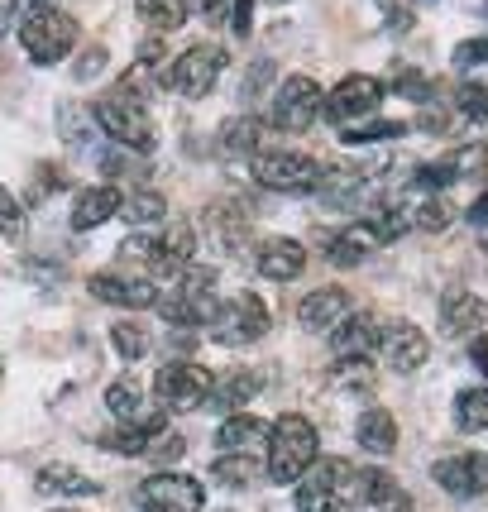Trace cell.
<instances>
[{"label": "cell", "instance_id": "cell-1", "mask_svg": "<svg viewBox=\"0 0 488 512\" xmlns=\"http://www.w3.org/2000/svg\"><path fill=\"white\" fill-rule=\"evenodd\" d=\"M316 426L297 412H283L278 422L268 426V479L273 484H297L311 465H316Z\"/></svg>", "mask_w": 488, "mask_h": 512}, {"label": "cell", "instance_id": "cell-2", "mask_svg": "<svg viewBox=\"0 0 488 512\" xmlns=\"http://www.w3.org/2000/svg\"><path fill=\"white\" fill-rule=\"evenodd\" d=\"M91 120L111 134L115 144H125V149H134V154H149V149L158 144V134H154V125H149L144 106H139V96H130L125 87L96 96V101H91Z\"/></svg>", "mask_w": 488, "mask_h": 512}, {"label": "cell", "instance_id": "cell-3", "mask_svg": "<svg viewBox=\"0 0 488 512\" xmlns=\"http://www.w3.org/2000/svg\"><path fill=\"white\" fill-rule=\"evenodd\" d=\"M20 44L39 67L63 63L67 53H72V44H77V20L63 15L58 5L29 10V15H20Z\"/></svg>", "mask_w": 488, "mask_h": 512}, {"label": "cell", "instance_id": "cell-4", "mask_svg": "<svg viewBox=\"0 0 488 512\" xmlns=\"http://www.w3.org/2000/svg\"><path fill=\"white\" fill-rule=\"evenodd\" d=\"M249 173H254V182L268 187V192L297 197V192H316L321 163L307 154H292V149H264V154H249Z\"/></svg>", "mask_w": 488, "mask_h": 512}, {"label": "cell", "instance_id": "cell-5", "mask_svg": "<svg viewBox=\"0 0 488 512\" xmlns=\"http://www.w3.org/2000/svg\"><path fill=\"white\" fill-rule=\"evenodd\" d=\"M221 67H225V48H216V44H192L187 53H178V63L168 67V87L173 91H182L187 101H201L206 91L221 82Z\"/></svg>", "mask_w": 488, "mask_h": 512}, {"label": "cell", "instance_id": "cell-6", "mask_svg": "<svg viewBox=\"0 0 488 512\" xmlns=\"http://www.w3.org/2000/svg\"><path fill=\"white\" fill-rule=\"evenodd\" d=\"M211 383L216 374L206 369V364H192V359H173V364H163L154 379V393L163 407H201V402L211 398Z\"/></svg>", "mask_w": 488, "mask_h": 512}, {"label": "cell", "instance_id": "cell-7", "mask_svg": "<svg viewBox=\"0 0 488 512\" xmlns=\"http://www.w3.org/2000/svg\"><path fill=\"white\" fill-rule=\"evenodd\" d=\"M268 307L254 297V292H240L235 302H221L216 316H211V335L225 340V345H249V340H259L268 335Z\"/></svg>", "mask_w": 488, "mask_h": 512}, {"label": "cell", "instance_id": "cell-8", "mask_svg": "<svg viewBox=\"0 0 488 512\" xmlns=\"http://www.w3.org/2000/svg\"><path fill=\"white\" fill-rule=\"evenodd\" d=\"M321 101H326V91L316 87L311 77H288L278 96H273V125L288 134H302L316 125V115H321Z\"/></svg>", "mask_w": 488, "mask_h": 512}, {"label": "cell", "instance_id": "cell-9", "mask_svg": "<svg viewBox=\"0 0 488 512\" xmlns=\"http://www.w3.org/2000/svg\"><path fill=\"white\" fill-rule=\"evenodd\" d=\"M139 503L149 512H201L206 508V493H201L197 479L163 469V474H149V479L139 484Z\"/></svg>", "mask_w": 488, "mask_h": 512}, {"label": "cell", "instance_id": "cell-10", "mask_svg": "<svg viewBox=\"0 0 488 512\" xmlns=\"http://www.w3.org/2000/svg\"><path fill=\"white\" fill-rule=\"evenodd\" d=\"M383 82L378 77H364V72H355V77H345L340 87L321 101V111L331 115V125H345V120H359V115H374L378 101H383Z\"/></svg>", "mask_w": 488, "mask_h": 512}, {"label": "cell", "instance_id": "cell-11", "mask_svg": "<svg viewBox=\"0 0 488 512\" xmlns=\"http://www.w3.org/2000/svg\"><path fill=\"white\" fill-rule=\"evenodd\" d=\"M431 479H436L450 498H479V493H488V455L484 450H469V455L436 460V465H431Z\"/></svg>", "mask_w": 488, "mask_h": 512}, {"label": "cell", "instance_id": "cell-12", "mask_svg": "<svg viewBox=\"0 0 488 512\" xmlns=\"http://www.w3.org/2000/svg\"><path fill=\"white\" fill-rule=\"evenodd\" d=\"M91 297L96 302H111V307H130V312H139V307H154L158 302V288L144 278V273H120V268H111V273H91Z\"/></svg>", "mask_w": 488, "mask_h": 512}, {"label": "cell", "instance_id": "cell-13", "mask_svg": "<svg viewBox=\"0 0 488 512\" xmlns=\"http://www.w3.org/2000/svg\"><path fill=\"white\" fill-rule=\"evenodd\" d=\"M106 407H111V417H120L130 431H144V436H163V431H168V412L139 398L134 383H111V388H106Z\"/></svg>", "mask_w": 488, "mask_h": 512}, {"label": "cell", "instance_id": "cell-14", "mask_svg": "<svg viewBox=\"0 0 488 512\" xmlns=\"http://www.w3.org/2000/svg\"><path fill=\"white\" fill-rule=\"evenodd\" d=\"M378 350H383V359H388L398 374H412V369H422V364H426V355H431V340H426L417 326L398 321V326L378 331Z\"/></svg>", "mask_w": 488, "mask_h": 512}, {"label": "cell", "instance_id": "cell-15", "mask_svg": "<svg viewBox=\"0 0 488 512\" xmlns=\"http://www.w3.org/2000/svg\"><path fill=\"white\" fill-rule=\"evenodd\" d=\"M441 326H445V335H465V340H474V335L488 326L484 297H474L469 288H450L441 297Z\"/></svg>", "mask_w": 488, "mask_h": 512}, {"label": "cell", "instance_id": "cell-16", "mask_svg": "<svg viewBox=\"0 0 488 512\" xmlns=\"http://www.w3.org/2000/svg\"><path fill=\"white\" fill-rule=\"evenodd\" d=\"M345 316H350L345 288H316L297 302V321H302L307 331H331L335 321H345Z\"/></svg>", "mask_w": 488, "mask_h": 512}, {"label": "cell", "instance_id": "cell-17", "mask_svg": "<svg viewBox=\"0 0 488 512\" xmlns=\"http://www.w3.org/2000/svg\"><path fill=\"white\" fill-rule=\"evenodd\" d=\"M254 264H259V273H264L268 283H292L307 268V249L297 245V240H264L259 254H254Z\"/></svg>", "mask_w": 488, "mask_h": 512}, {"label": "cell", "instance_id": "cell-18", "mask_svg": "<svg viewBox=\"0 0 488 512\" xmlns=\"http://www.w3.org/2000/svg\"><path fill=\"white\" fill-rule=\"evenodd\" d=\"M316 192H321L326 206L355 211V206H364V197H369V178H364V168H331V173H321Z\"/></svg>", "mask_w": 488, "mask_h": 512}, {"label": "cell", "instance_id": "cell-19", "mask_svg": "<svg viewBox=\"0 0 488 512\" xmlns=\"http://www.w3.org/2000/svg\"><path fill=\"white\" fill-rule=\"evenodd\" d=\"M120 201L125 197L115 192L111 182L77 192V201H72V230H96V225H106L111 216H120Z\"/></svg>", "mask_w": 488, "mask_h": 512}, {"label": "cell", "instance_id": "cell-20", "mask_svg": "<svg viewBox=\"0 0 488 512\" xmlns=\"http://www.w3.org/2000/svg\"><path fill=\"white\" fill-rule=\"evenodd\" d=\"M331 345H335V355H340V359H350V355H374V345H378V321H374V316H364V312H350L345 321H335V326H331Z\"/></svg>", "mask_w": 488, "mask_h": 512}, {"label": "cell", "instance_id": "cell-21", "mask_svg": "<svg viewBox=\"0 0 488 512\" xmlns=\"http://www.w3.org/2000/svg\"><path fill=\"white\" fill-rule=\"evenodd\" d=\"M359 498L374 503V512H412V498L388 469H359Z\"/></svg>", "mask_w": 488, "mask_h": 512}, {"label": "cell", "instance_id": "cell-22", "mask_svg": "<svg viewBox=\"0 0 488 512\" xmlns=\"http://www.w3.org/2000/svg\"><path fill=\"white\" fill-rule=\"evenodd\" d=\"M192 254H197V230L182 221L168 225L154 249V273H182V268L192 264Z\"/></svg>", "mask_w": 488, "mask_h": 512}, {"label": "cell", "instance_id": "cell-23", "mask_svg": "<svg viewBox=\"0 0 488 512\" xmlns=\"http://www.w3.org/2000/svg\"><path fill=\"white\" fill-rule=\"evenodd\" d=\"M302 484H316V489H326L350 503V498H359V469L350 465V460H321V455H316V465L302 474Z\"/></svg>", "mask_w": 488, "mask_h": 512}, {"label": "cell", "instance_id": "cell-24", "mask_svg": "<svg viewBox=\"0 0 488 512\" xmlns=\"http://www.w3.org/2000/svg\"><path fill=\"white\" fill-rule=\"evenodd\" d=\"M355 441L369 450V455H393V446H398V422H393V412L369 407L355 426Z\"/></svg>", "mask_w": 488, "mask_h": 512}, {"label": "cell", "instance_id": "cell-25", "mask_svg": "<svg viewBox=\"0 0 488 512\" xmlns=\"http://www.w3.org/2000/svg\"><path fill=\"white\" fill-rule=\"evenodd\" d=\"M259 388H264V379H259V374H249V369H240V374H230V379L211 383L206 407H216V412H230V417H235V407L249 402V398H259Z\"/></svg>", "mask_w": 488, "mask_h": 512}, {"label": "cell", "instance_id": "cell-26", "mask_svg": "<svg viewBox=\"0 0 488 512\" xmlns=\"http://www.w3.org/2000/svg\"><path fill=\"white\" fill-rule=\"evenodd\" d=\"M34 489L48 493V498H58V493H67V498H96V493H101V484H96V479H87V474H77V469L48 465V469H39Z\"/></svg>", "mask_w": 488, "mask_h": 512}, {"label": "cell", "instance_id": "cell-27", "mask_svg": "<svg viewBox=\"0 0 488 512\" xmlns=\"http://www.w3.org/2000/svg\"><path fill=\"white\" fill-rule=\"evenodd\" d=\"M254 441H268V426L259 422V417H225L221 431H216V446H221V455H240V450H249Z\"/></svg>", "mask_w": 488, "mask_h": 512}, {"label": "cell", "instance_id": "cell-28", "mask_svg": "<svg viewBox=\"0 0 488 512\" xmlns=\"http://www.w3.org/2000/svg\"><path fill=\"white\" fill-rule=\"evenodd\" d=\"M369 249H374V235H369V225H350V230H340L326 249V259L335 268H359L369 259Z\"/></svg>", "mask_w": 488, "mask_h": 512}, {"label": "cell", "instance_id": "cell-29", "mask_svg": "<svg viewBox=\"0 0 488 512\" xmlns=\"http://www.w3.org/2000/svg\"><path fill=\"white\" fill-rule=\"evenodd\" d=\"M259 139H264V120L259 115H235V120L221 125L225 154H259Z\"/></svg>", "mask_w": 488, "mask_h": 512}, {"label": "cell", "instance_id": "cell-30", "mask_svg": "<svg viewBox=\"0 0 488 512\" xmlns=\"http://www.w3.org/2000/svg\"><path fill=\"white\" fill-rule=\"evenodd\" d=\"M134 10H139V20L149 24L154 34H168V29L187 24V5L182 0H134Z\"/></svg>", "mask_w": 488, "mask_h": 512}, {"label": "cell", "instance_id": "cell-31", "mask_svg": "<svg viewBox=\"0 0 488 512\" xmlns=\"http://www.w3.org/2000/svg\"><path fill=\"white\" fill-rule=\"evenodd\" d=\"M335 388H345V393H374V364L369 355H350L335 364Z\"/></svg>", "mask_w": 488, "mask_h": 512}, {"label": "cell", "instance_id": "cell-32", "mask_svg": "<svg viewBox=\"0 0 488 512\" xmlns=\"http://www.w3.org/2000/svg\"><path fill=\"white\" fill-rule=\"evenodd\" d=\"M455 422L460 431H488V388H465L455 398Z\"/></svg>", "mask_w": 488, "mask_h": 512}, {"label": "cell", "instance_id": "cell-33", "mask_svg": "<svg viewBox=\"0 0 488 512\" xmlns=\"http://www.w3.org/2000/svg\"><path fill=\"white\" fill-rule=\"evenodd\" d=\"M211 474H216L221 484H230V489H249V484L259 479V465H254L249 455H216Z\"/></svg>", "mask_w": 488, "mask_h": 512}, {"label": "cell", "instance_id": "cell-34", "mask_svg": "<svg viewBox=\"0 0 488 512\" xmlns=\"http://www.w3.org/2000/svg\"><path fill=\"white\" fill-rule=\"evenodd\" d=\"M111 345L120 359H144L149 355V331L139 321H120V326H111Z\"/></svg>", "mask_w": 488, "mask_h": 512}, {"label": "cell", "instance_id": "cell-35", "mask_svg": "<svg viewBox=\"0 0 488 512\" xmlns=\"http://www.w3.org/2000/svg\"><path fill=\"white\" fill-rule=\"evenodd\" d=\"M163 211H168V206H163L158 192H134L130 201H120V216L134 221V225H158L163 221Z\"/></svg>", "mask_w": 488, "mask_h": 512}, {"label": "cell", "instance_id": "cell-36", "mask_svg": "<svg viewBox=\"0 0 488 512\" xmlns=\"http://www.w3.org/2000/svg\"><path fill=\"white\" fill-rule=\"evenodd\" d=\"M398 134H407V125H402V120H369V125L345 130L340 139H345V144H388V139H398Z\"/></svg>", "mask_w": 488, "mask_h": 512}, {"label": "cell", "instance_id": "cell-37", "mask_svg": "<svg viewBox=\"0 0 488 512\" xmlns=\"http://www.w3.org/2000/svg\"><path fill=\"white\" fill-rule=\"evenodd\" d=\"M455 106H460V115H465V120L488 125V87H484V82H465V87L455 91Z\"/></svg>", "mask_w": 488, "mask_h": 512}, {"label": "cell", "instance_id": "cell-38", "mask_svg": "<svg viewBox=\"0 0 488 512\" xmlns=\"http://www.w3.org/2000/svg\"><path fill=\"white\" fill-rule=\"evenodd\" d=\"M297 512H345V498L316 489V484H297Z\"/></svg>", "mask_w": 488, "mask_h": 512}, {"label": "cell", "instance_id": "cell-39", "mask_svg": "<svg viewBox=\"0 0 488 512\" xmlns=\"http://www.w3.org/2000/svg\"><path fill=\"white\" fill-rule=\"evenodd\" d=\"M211 225L225 245H240L244 240V216H235V206H211Z\"/></svg>", "mask_w": 488, "mask_h": 512}, {"label": "cell", "instance_id": "cell-40", "mask_svg": "<svg viewBox=\"0 0 488 512\" xmlns=\"http://www.w3.org/2000/svg\"><path fill=\"white\" fill-rule=\"evenodd\" d=\"M455 178H460V173H455V163L445 158V163H431V168H422V173H417V187H426V192H441V187H450Z\"/></svg>", "mask_w": 488, "mask_h": 512}, {"label": "cell", "instance_id": "cell-41", "mask_svg": "<svg viewBox=\"0 0 488 512\" xmlns=\"http://www.w3.org/2000/svg\"><path fill=\"white\" fill-rule=\"evenodd\" d=\"M154 249H158L154 235H130V240L120 245V254H125V259H134V264H149V268H154Z\"/></svg>", "mask_w": 488, "mask_h": 512}, {"label": "cell", "instance_id": "cell-42", "mask_svg": "<svg viewBox=\"0 0 488 512\" xmlns=\"http://www.w3.org/2000/svg\"><path fill=\"white\" fill-rule=\"evenodd\" d=\"M20 225H24L20 201H15L10 192H5V187H0V235H20Z\"/></svg>", "mask_w": 488, "mask_h": 512}, {"label": "cell", "instance_id": "cell-43", "mask_svg": "<svg viewBox=\"0 0 488 512\" xmlns=\"http://www.w3.org/2000/svg\"><path fill=\"white\" fill-rule=\"evenodd\" d=\"M268 82H273V63H249V72H244V82H240V96L254 101V91H264Z\"/></svg>", "mask_w": 488, "mask_h": 512}, {"label": "cell", "instance_id": "cell-44", "mask_svg": "<svg viewBox=\"0 0 488 512\" xmlns=\"http://www.w3.org/2000/svg\"><path fill=\"white\" fill-rule=\"evenodd\" d=\"M412 225H422V230H445V225H450V211H445L441 201H426V206L412 211Z\"/></svg>", "mask_w": 488, "mask_h": 512}, {"label": "cell", "instance_id": "cell-45", "mask_svg": "<svg viewBox=\"0 0 488 512\" xmlns=\"http://www.w3.org/2000/svg\"><path fill=\"white\" fill-rule=\"evenodd\" d=\"M455 63L460 67H488V39H465L455 48Z\"/></svg>", "mask_w": 488, "mask_h": 512}, {"label": "cell", "instance_id": "cell-46", "mask_svg": "<svg viewBox=\"0 0 488 512\" xmlns=\"http://www.w3.org/2000/svg\"><path fill=\"white\" fill-rule=\"evenodd\" d=\"M182 5H187V15H197V20H211V24L225 20V0H182Z\"/></svg>", "mask_w": 488, "mask_h": 512}, {"label": "cell", "instance_id": "cell-47", "mask_svg": "<svg viewBox=\"0 0 488 512\" xmlns=\"http://www.w3.org/2000/svg\"><path fill=\"white\" fill-rule=\"evenodd\" d=\"M393 91H402L407 101H426V77H417V72H402L398 82H393Z\"/></svg>", "mask_w": 488, "mask_h": 512}, {"label": "cell", "instance_id": "cell-48", "mask_svg": "<svg viewBox=\"0 0 488 512\" xmlns=\"http://www.w3.org/2000/svg\"><path fill=\"white\" fill-rule=\"evenodd\" d=\"M469 364H474L479 374H488V335H474V340H469Z\"/></svg>", "mask_w": 488, "mask_h": 512}, {"label": "cell", "instance_id": "cell-49", "mask_svg": "<svg viewBox=\"0 0 488 512\" xmlns=\"http://www.w3.org/2000/svg\"><path fill=\"white\" fill-rule=\"evenodd\" d=\"M254 29V0H240L235 5V34H249Z\"/></svg>", "mask_w": 488, "mask_h": 512}, {"label": "cell", "instance_id": "cell-50", "mask_svg": "<svg viewBox=\"0 0 488 512\" xmlns=\"http://www.w3.org/2000/svg\"><path fill=\"white\" fill-rule=\"evenodd\" d=\"M15 5V15H29V10H48V5H58V0H10Z\"/></svg>", "mask_w": 488, "mask_h": 512}, {"label": "cell", "instance_id": "cell-51", "mask_svg": "<svg viewBox=\"0 0 488 512\" xmlns=\"http://www.w3.org/2000/svg\"><path fill=\"white\" fill-rule=\"evenodd\" d=\"M469 221H474V225H488V192L474 201V206H469Z\"/></svg>", "mask_w": 488, "mask_h": 512}, {"label": "cell", "instance_id": "cell-52", "mask_svg": "<svg viewBox=\"0 0 488 512\" xmlns=\"http://www.w3.org/2000/svg\"><path fill=\"white\" fill-rule=\"evenodd\" d=\"M0 39H5V10H0Z\"/></svg>", "mask_w": 488, "mask_h": 512}, {"label": "cell", "instance_id": "cell-53", "mask_svg": "<svg viewBox=\"0 0 488 512\" xmlns=\"http://www.w3.org/2000/svg\"><path fill=\"white\" fill-rule=\"evenodd\" d=\"M484 254H488V225H484Z\"/></svg>", "mask_w": 488, "mask_h": 512}, {"label": "cell", "instance_id": "cell-54", "mask_svg": "<svg viewBox=\"0 0 488 512\" xmlns=\"http://www.w3.org/2000/svg\"><path fill=\"white\" fill-rule=\"evenodd\" d=\"M484 20H488V0H484Z\"/></svg>", "mask_w": 488, "mask_h": 512}, {"label": "cell", "instance_id": "cell-55", "mask_svg": "<svg viewBox=\"0 0 488 512\" xmlns=\"http://www.w3.org/2000/svg\"><path fill=\"white\" fill-rule=\"evenodd\" d=\"M273 5H288V0H273Z\"/></svg>", "mask_w": 488, "mask_h": 512}]
</instances>
